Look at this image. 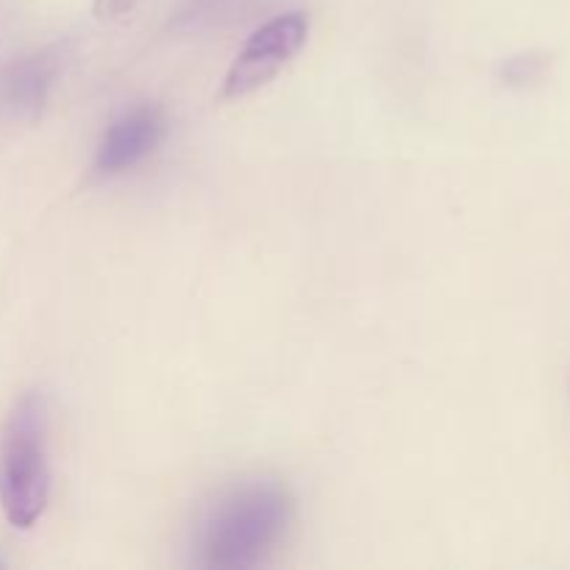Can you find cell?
Returning <instances> with one entry per match:
<instances>
[{
  "label": "cell",
  "instance_id": "5b68a950",
  "mask_svg": "<svg viewBox=\"0 0 570 570\" xmlns=\"http://www.w3.org/2000/svg\"><path fill=\"white\" fill-rule=\"evenodd\" d=\"M59 59L50 50L22 56L0 72V104L17 117H33L48 100Z\"/></svg>",
  "mask_w": 570,
  "mask_h": 570
},
{
  "label": "cell",
  "instance_id": "8992f818",
  "mask_svg": "<svg viewBox=\"0 0 570 570\" xmlns=\"http://www.w3.org/2000/svg\"><path fill=\"white\" fill-rule=\"evenodd\" d=\"M137 6V0H95L92 11L98 20H120Z\"/></svg>",
  "mask_w": 570,
  "mask_h": 570
},
{
  "label": "cell",
  "instance_id": "277c9868",
  "mask_svg": "<svg viewBox=\"0 0 570 570\" xmlns=\"http://www.w3.org/2000/svg\"><path fill=\"white\" fill-rule=\"evenodd\" d=\"M165 134V111L156 104H142L122 111L109 126L98 154H95V173L98 176H120V173L131 170L159 148Z\"/></svg>",
  "mask_w": 570,
  "mask_h": 570
},
{
  "label": "cell",
  "instance_id": "6da1fadb",
  "mask_svg": "<svg viewBox=\"0 0 570 570\" xmlns=\"http://www.w3.org/2000/svg\"><path fill=\"white\" fill-rule=\"evenodd\" d=\"M293 521V495L276 479H248L228 488L206 510L198 529V562L245 570L267 560Z\"/></svg>",
  "mask_w": 570,
  "mask_h": 570
},
{
  "label": "cell",
  "instance_id": "7a4b0ae2",
  "mask_svg": "<svg viewBox=\"0 0 570 570\" xmlns=\"http://www.w3.org/2000/svg\"><path fill=\"white\" fill-rule=\"evenodd\" d=\"M50 499L48 410L37 393L11 410L0 443V504L11 527L31 529Z\"/></svg>",
  "mask_w": 570,
  "mask_h": 570
},
{
  "label": "cell",
  "instance_id": "3957f363",
  "mask_svg": "<svg viewBox=\"0 0 570 570\" xmlns=\"http://www.w3.org/2000/svg\"><path fill=\"white\" fill-rule=\"evenodd\" d=\"M309 20L304 11H287L256 28L232 61L223 81V98H248L256 89L267 87L306 45Z\"/></svg>",
  "mask_w": 570,
  "mask_h": 570
}]
</instances>
